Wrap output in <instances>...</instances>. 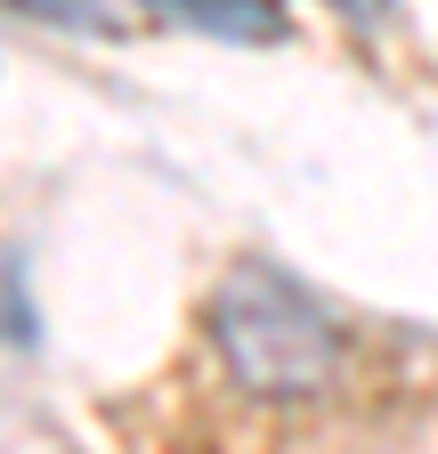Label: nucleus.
Returning a JSON list of instances; mask_svg holds the SVG:
<instances>
[{
    "instance_id": "20e7f679",
    "label": "nucleus",
    "mask_w": 438,
    "mask_h": 454,
    "mask_svg": "<svg viewBox=\"0 0 438 454\" xmlns=\"http://www.w3.org/2000/svg\"><path fill=\"white\" fill-rule=\"evenodd\" d=\"M349 9H357V17H381V0H349Z\"/></svg>"
},
{
    "instance_id": "f03ea898",
    "label": "nucleus",
    "mask_w": 438,
    "mask_h": 454,
    "mask_svg": "<svg viewBox=\"0 0 438 454\" xmlns=\"http://www.w3.org/2000/svg\"><path fill=\"white\" fill-rule=\"evenodd\" d=\"M146 9L179 17V25H195V33H219V41H277V33H285L277 0H146Z\"/></svg>"
},
{
    "instance_id": "7ed1b4c3",
    "label": "nucleus",
    "mask_w": 438,
    "mask_h": 454,
    "mask_svg": "<svg viewBox=\"0 0 438 454\" xmlns=\"http://www.w3.org/2000/svg\"><path fill=\"white\" fill-rule=\"evenodd\" d=\"M0 9H25V17H49V25H98L90 0H0Z\"/></svg>"
},
{
    "instance_id": "f257e3e1",
    "label": "nucleus",
    "mask_w": 438,
    "mask_h": 454,
    "mask_svg": "<svg viewBox=\"0 0 438 454\" xmlns=\"http://www.w3.org/2000/svg\"><path fill=\"white\" fill-rule=\"evenodd\" d=\"M211 340L228 373L260 397H317L341 365V333L325 317V301L309 284H293L285 268H236L211 301Z\"/></svg>"
}]
</instances>
